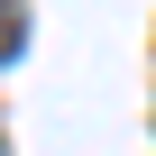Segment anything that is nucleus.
<instances>
[{"instance_id": "1", "label": "nucleus", "mask_w": 156, "mask_h": 156, "mask_svg": "<svg viewBox=\"0 0 156 156\" xmlns=\"http://www.w3.org/2000/svg\"><path fill=\"white\" fill-rule=\"evenodd\" d=\"M19 46H28V9H19V0H0V64H9Z\"/></svg>"}]
</instances>
